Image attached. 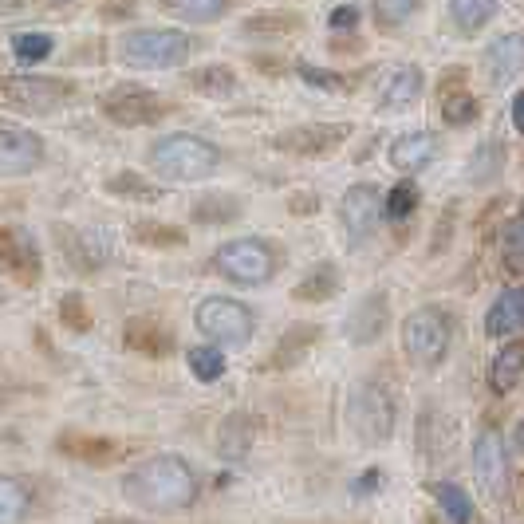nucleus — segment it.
Wrapping results in <instances>:
<instances>
[{
	"label": "nucleus",
	"mask_w": 524,
	"mask_h": 524,
	"mask_svg": "<svg viewBox=\"0 0 524 524\" xmlns=\"http://www.w3.org/2000/svg\"><path fill=\"white\" fill-rule=\"evenodd\" d=\"M324 335L320 324H292V328L280 335V343H276V351L268 355V371H292L312 347H316V339Z\"/></svg>",
	"instance_id": "obj_19"
},
{
	"label": "nucleus",
	"mask_w": 524,
	"mask_h": 524,
	"mask_svg": "<svg viewBox=\"0 0 524 524\" xmlns=\"http://www.w3.org/2000/svg\"><path fill=\"white\" fill-rule=\"evenodd\" d=\"M351 138L347 123H300L288 127L272 138V150L280 154H296V158H324L331 150H339Z\"/></svg>",
	"instance_id": "obj_11"
},
{
	"label": "nucleus",
	"mask_w": 524,
	"mask_h": 524,
	"mask_svg": "<svg viewBox=\"0 0 524 524\" xmlns=\"http://www.w3.org/2000/svg\"><path fill=\"white\" fill-rule=\"evenodd\" d=\"M150 166L166 182H205L221 166V146L201 134H166L150 146Z\"/></svg>",
	"instance_id": "obj_2"
},
{
	"label": "nucleus",
	"mask_w": 524,
	"mask_h": 524,
	"mask_svg": "<svg viewBox=\"0 0 524 524\" xmlns=\"http://www.w3.org/2000/svg\"><path fill=\"white\" fill-rule=\"evenodd\" d=\"M493 12H497V0H450V20L465 36L481 32L493 20Z\"/></svg>",
	"instance_id": "obj_29"
},
{
	"label": "nucleus",
	"mask_w": 524,
	"mask_h": 524,
	"mask_svg": "<svg viewBox=\"0 0 524 524\" xmlns=\"http://www.w3.org/2000/svg\"><path fill=\"white\" fill-rule=\"evenodd\" d=\"M241 197L233 194H201L194 201V209H190V217H194L197 225H229V221H237L241 217Z\"/></svg>",
	"instance_id": "obj_26"
},
{
	"label": "nucleus",
	"mask_w": 524,
	"mask_h": 524,
	"mask_svg": "<svg viewBox=\"0 0 524 524\" xmlns=\"http://www.w3.org/2000/svg\"><path fill=\"white\" fill-rule=\"evenodd\" d=\"M442 119H446L450 127H469V123L477 119V99H473L469 91H450V95L442 99Z\"/></svg>",
	"instance_id": "obj_38"
},
{
	"label": "nucleus",
	"mask_w": 524,
	"mask_h": 524,
	"mask_svg": "<svg viewBox=\"0 0 524 524\" xmlns=\"http://www.w3.org/2000/svg\"><path fill=\"white\" fill-rule=\"evenodd\" d=\"M387 324H391V296L379 288V292H367L355 308H351V316H347V339L355 343V347H371V343H379L383 335H387Z\"/></svg>",
	"instance_id": "obj_15"
},
{
	"label": "nucleus",
	"mask_w": 524,
	"mask_h": 524,
	"mask_svg": "<svg viewBox=\"0 0 524 524\" xmlns=\"http://www.w3.org/2000/svg\"><path fill=\"white\" fill-rule=\"evenodd\" d=\"M123 493L131 505L146 509V513H178V509H190L201 497V481L186 458L154 454V458L138 461L123 477Z\"/></svg>",
	"instance_id": "obj_1"
},
{
	"label": "nucleus",
	"mask_w": 524,
	"mask_h": 524,
	"mask_svg": "<svg viewBox=\"0 0 524 524\" xmlns=\"http://www.w3.org/2000/svg\"><path fill=\"white\" fill-rule=\"evenodd\" d=\"M524 71V36L521 32H513V36H501V40H493L489 48H485V75L501 87V83H509V79H517Z\"/></svg>",
	"instance_id": "obj_18"
},
{
	"label": "nucleus",
	"mask_w": 524,
	"mask_h": 524,
	"mask_svg": "<svg viewBox=\"0 0 524 524\" xmlns=\"http://www.w3.org/2000/svg\"><path fill=\"white\" fill-rule=\"evenodd\" d=\"M513 450H517V454L524 458V418L517 422V430H513Z\"/></svg>",
	"instance_id": "obj_45"
},
{
	"label": "nucleus",
	"mask_w": 524,
	"mask_h": 524,
	"mask_svg": "<svg viewBox=\"0 0 524 524\" xmlns=\"http://www.w3.org/2000/svg\"><path fill=\"white\" fill-rule=\"evenodd\" d=\"M99 111L107 115V123L115 127H154L170 115V99H162L150 87H134V83H119L115 91L103 95Z\"/></svg>",
	"instance_id": "obj_9"
},
{
	"label": "nucleus",
	"mask_w": 524,
	"mask_h": 524,
	"mask_svg": "<svg viewBox=\"0 0 524 524\" xmlns=\"http://www.w3.org/2000/svg\"><path fill=\"white\" fill-rule=\"evenodd\" d=\"M521 375H524V339H513V343H505L493 355V363H489V387H493V394H509L521 383Z\"/></svg>",
	"instance_id": "obj_24"
},
{
	"label": "nucleus",
	"mask_w": 524,
	"mask_h": 524,
	"mask_svg": "<svg viewBox=\"0 0 524 524\" xmlns=\"http://www.w3.org/2000/svg\"><path fill=\"white\" fill-rule=\"evenodd\" d=\"M158 8L190 24H213L229 12V0H158Z\"/></svg>",
	"instance_id": "obj_28"
},
{
	"label": "nucleus",
	"mask_w": 524,
	"mask_h": 524,
	"mask_svg": "<svg viewBox=\"0 0 524 524\" xmlns=\"http://www.w3.org/2000/svg\"><path fill=\"white\" fill-rule=\"evenodd\" d=\"M383 217H387V205H383V194L375 186H367V182L351 186L339 201V225L347 233V249H363L379 233Z\"/></svg>",
	"instance_id": "obj_10"
},
{
	"label": "nucleus",
	"mask_w": 524,
	"mask_h": 524,
	"mask_svg": "<svg viewBox=\"0 0 524 524\" xmlns=\"http://www.w3.org/2000/svg\"><path fill=\"white\" fill-rule=\"evenodd\" d=\"M430 497L438 501V509H442L450 521H473V517H477L469 493H465L461 485H454V481H438V485H430Z\"/></svg>",
	"instance_id": "obj_31"
},
{
	"label": "nucleus",
	"mask_w": 524,
	"mask_h": 524,
	"mask_svg": "<svg viewBox=\"0 0 524 524\" xmlns=\"http://www.w3.org/2000/svg\"><path fill=\"white\" fill-rule=\"evenodd\" d=\"M292 209H316V197H292Z\"/></svg>",
	"instance_id": "obj_47"
},
{
	"label": "nucleus",
	"mask_w": 524,
	"mask_h": 524,
	"mask_svg": "<svg viewBox=\"0 0 524 524\" xmlns=\"http://www.w3.org/2000/svg\"><path fill=\"white\" fill-rule=\"evenodd\" d=\"M194 324L217 347H249V339L257 331V316L249 312V304H241L233 296H205L194 308Z\"/></svg>",
	"instance_id": "obj_7"
},
{
	"label": "nucleus",
	"mask_w": 524,
	"mask_h": 524,
	"mask_svg": "<svg viewBox=\"0 0 524 524\" xmlns=\"http://www.w3.org/2000/svg\"><path fill=\"white\" fill-rule=\"evenodd\" d=\"M190 87L205 99H229V95H237V75H233V67L209 64L190 75Z\"/></svg>",
	"instance_id": "obj_27"
},
{
	"label": "nucleus",
	"mask_w": 524,
	"mask_h": 524,
	"mask_svg": "<svg viewBox=\"0 0 524 524\" xmlns=\"http://www.w3.org/2000/svg\"><path fill=\"white\" fill-rule=\"evenodd\" d=\"M438 154V138L426 131H410V134H398L391 142V166L398 174H418L422 166H430Z\"/></svg>",
	"instance_id": "obj_17"
},
{
	"label": "nucleus",
	"mask_w": 524,
	"mask_h": 524,
	"mask_svg": "<svg viewBox=\"0 0 524 524\" xmlns=\"http://www.w3.org/2000/svg\"><path fill=\"white\" fill-rule=\"evenodd\" d=\"M513 127L524 134V91L517 95V99H513Z\"/></svg>",
	"instance_id": "obj_44"
},
{
	"label": "nucleus",
	"mask_w": 524,
	"mask_h": 524,
	"mask_svg": "<svg viewBox=\"0 0 524 524\" xmlns=\"http://www.w3.org/2000/svg\"><path fill=\"white\" fill-rule=\"evenodd\" d=\"M123 339H127L131 351L150 355V359H166V355H174V331L166 328V324H158V320H150V316L131 320L127 331H123Z\"/></svg>",
	"instance_id": "obj_21"
},
{
	"label": "nucleus",
	"mask_w": 524,
	"mask_h": 524,
	"mask_svg": "<svg viewBox=\"0 0 524 524\" xmlns=\"http://www.w3.org/2000/svg\"><path fill=\"white\" fill-rule=\"evenodd\" d=\"M44 166V138L28 127L0 123V178H28Z\"/></svg>",
	"instance_id": "obj_13"
},
{
	"label": "nucleus",
	"mask_w": 524,
	"mask_h": 524,
	"mask_svg": "<svg viewBox=\"0 0 524 524\" xmlns=\"http://www.w3.org/2000/svg\"><path fill=\"white\" fill-rule=\"evenodd\" d=\"M60 450L71 458H83L87 465H107L115 458V446L103 438H60Z\"/></svg>",
	"instance_id": "obj_34"
},
{
	"label": "nucleus",
	"mask_w": 524,
	"mask_h": 524,
	"mask_svg": "<svg viewBox=\"0 0 524 524\" xmlns=\"http://www.w3.org/2000/svg\"><path fill=\"white\" fill-rule=\"evenodd\" d=\"M56 233V241H60V253H64V261L79 272V276H95L107 257H111V249L95 237V233H87V229H71V225H56L52 229Z\"/></svg>",
	"instance_id": "obj_16"
},
{
	"label": "nucleus",
	"mask_w": 524,
	"mask_h": 524,
	"mask_svg": "<svg viewBox=\"0 0 524 524\" xmlns=\"http://www.w3.org/2000/svg\"><path fill=\"white\" fill-rule=\"evenodd\" d=\"M473 477H477V489L489 501L509 497V461H505V446L493 430L477 434V442H473Z\"/></svg>",
	"instance_id": "obj_14"
},
{
	"label": "nucleus",
	"mask_w": 524,
	"mask_h": 524,
	"mask_svg": "<svg viewBox=\"0 0 524 524\" xmlns=\"http://www.w3.org/2000/svg\"><path fill=\"white\" fill-rule=\"evenodd\" d=\"M355 24H359V8L343 4V8L331 12V28H355Z\"/></svg>",
	"instance_id": "obj_43"
},
{
	"label": "nucleus",
	"mask_w": 524,
	"mask_h": 524,
	"mask_svg": "<svg viewBox=\"0 0 524 524\" xmlns=\"http://www.w3.org/2000/svg\"><path fill=\"white\" fill-rule=\"evenodd\" d=\"M131 237L146 249H182L186 245V229L162 225V221H134Z\"/></svg>",
	"instance_id": "obj_30"
},
{
	"label": "nucleus",
	"mask_w": 524,
	"mask_h": 524,
	"mask_svg": "<svg viewBox=\"0 0 524 524\" xmlns=\"http://www.w3.org/2000/svg\"><path fill=\"white\" fill-rule=\"evenodd\" d=\"M52 4H67V0H52Z\"/></svg>",
	"instance_id": "obj_48"
},
{
	"label": "nucleus",
	"mask_w": 524,
	"mask_h": 524,
	"mask_svg": "<svg viewBox=\"0 0 524 524\" xmlns=\"http://www.w3.org/2000/svg\"><path fill=\"white\" fill-rule=\"evenodd\" d=\"M0 268H4L16 284H24V288H32V284L40 280L44 257H40V245H36V237H32L28 229H20V225H0Z\"/></svg>",
	"instance_id": "obj_12"
},
{
	"label": "nucleus",
	"mask_w": 524,
	"mask_h": 524,
	"mask_svg": "<svg viewBox=\"0 0 524 524\" xmlns=\"http://www.w3.org/2000/svg\"><path fill=\"white\" fill-rule=\"evenodd\" d=\"M450 339H454V328L442 308H418L402 320V351L422 371L442 367V359L450 355Z\"/></svg>",
	"instance_id": "obj_5"
},
{
	"label": "nucleus",
	"mask_w": 524,
	"mask_h": 524,
	"mask_svg": "<svg viewBox=\"0 0 524 524\" xmlns=\"http://www.w3.org/2000/svg\"><path fill=\"white\" fill-rule=\"evenodd\" d=\"M339 292V268L331 261L316 264L296 288H292V300H304V304H324Z\"/></svg>",
	"instance_id": "obj_25"
},
{
	"label": "nucleus",
	"mask_w": 524,
	"mask_h": 524,
	"mask_svg": "<svg viewBox=\"0 0 524 524\" xmlns=\"http://www.w3.org/2000/svg\"><path fill=\"white\" fill-rule=\"evenodd\" d=\"M32 509V493L20 477H0V524L24 521Z\"/></svg>",
	"instance_id": "obj_32"
},
{
	"label": "nucleus",
	"mask_w": 524,
	"mask_h": 524,
	"mask_svg": "<svg viewBox=\"0 0 524 524\" xmlns=\"http://www.w3.org/2000/svg\"><path fill=\"white\" fill-rule=\"evenodd\" d=\"M398 406L379 383H359L347 398V426L363 446H387L394 438Z\"/></svg>",
	"instance_id": "obj_6"
},
{
	"label": "nucleus",
	"mask_w": 524,
	"mask_h": 524,
	"mask_svg": "<svg viewBox=\"0 0 524 524\" xmlns=\"http://www.w3.org/2000/svg\"><path fill=\"white\" fill-rule=\"evenodd\" d=\"M422 87H426L422 71H418L414 64H402V67H394L391 75H387L379 103H383L387 111H406V107H414V103L422 99Z\"/></svg>",
	"instance_id": "obj_23"
},
{
	"label": "nucleus",
	"mask_w": 524,
	"mask_h": 524,
	"mask_svg": "<svg viewBox=\"0 0 524 524\" xmlns=\"http://www.w3.org/2000/svg\"><path fill=\"white\" fill-rule=\"evenodd\" d=\"M418 4L422 0H371V12H375L379 28H398L418 12Z\"/></svg>",
	"instance_id": "obj_37"
},
{
	"label": "nucleus",
	"mask_w": 524,
	"mask_h": 524,
	"mask_svg": "<svg viewBox=\"0 0 524 524\" xmlns=\"http://www.w3.org/2000/svg\"><path fill=\"white\" fill-rule=\"evenodd\" d=\"M190 371H194L197 383H217V379L225 375V355L217 351V343L190 351Z\"/></svg>",
	"instance_id": "obj_35"
},
{
	"label": "nucleus",
	"mask_w": 524,
	"mask_h": 524,
	"mask_svg": "<svg viewBox=\"0 0 524 524\" xmlns=\"http://www.w3.org/2000/svg\"><path fill=\"white\" fill-rule=\"evenodd\" d=\"M517 331H524V284L521 288H505L493 300L489 316H485V335L489 339H509Z\"/></svg>",
	"instance_id": "obj_20"
},
{
	"label": "nucleus",
	"mask_w": 524,
	"mask_h": 524,
	"mask_svg": "<svg viewBox=\"0 0 524 524\" xmlns=\"http://www.w3.org/2000/svg\"><path fill=\"white\" fill-rule=\"evenodd\" d=\"M60 320H64L67 331H91V312H87V304H83V296H75V292H67L64 300H60Z\"/></svg>",
	"instance_id": "obj_41"
},
{
	"label": "nucleus",
	"mask_w": 524,
	"mask_h": 524,
	"mask_svg": "<svg viewBox=\"0 0 524 524\" xmlns=\"http://www.w3.org/2000/svg\"><path fill=\"white\" fill-rule=\"evenodd\" d=\"M300 79L320 87V91H343V75L335 71H324V67H312V64H300Z\"/></svg>",
	"instance_id": "obj_42"
},
{
	"label": "nucleus",
	"mask_w": 524,
	"mask_h": 524,
	"mask_svg": "<svg viewBox=\"0 0 524 524\" xmlns=\"http://www.w3.org/2000/svg\"><path fill=\"white\" fill-rule=\"evenodd\" d=\"M501 253H505V264L509 272L524 276V217H513L505 225V237H501Z\"/></svg>",
	"instance_id": "obj_39"
},
{
	"label": "nucleus",
	"mask_w": 524,
	"mask_h": 524,
	"mask_svg": "<svg viewBox=\"0 0 524 524\" xmlns=\"http://www.w3.org/2000/svg\"><path fill=\"white\" fill-rule=\"evenodd\" d=\"M213 268H217V276H225L241 288H261L276 272V253L261 237H237L213 253Z\"/></svg>",
	"instance_id": "obj_8"
},
{
	"label": "nucleus",
	"mask_w": 524,
	"mask_h": 524,
	"mask_svg": "<svg viewBox=\"0 0 524 524\" xmlns=\"http://www.w3.org/2000/svg\"><path fill=\"white\" fill-rule=\"evenodd\" d=\"M20 8H24V0H0V16H12Z\"/></svg>",
	"instance_id": "obj_46"
},
{
	"label": "nucleus",
	"mask_w": 524,
	"mask_h": 524,
	"mask_svg": "<svg viewBox=\"0 0 524 524\" xmlns=\"http://www.w3.org/2000/svg\"><path fill=\"white\" fill-rule=\"evenodd\" d=\"M107 190L115 197H127V201H162V190L158 186H146L138 174H115V178H107Z\"/></svg>",
	"instance_id": "obj_36"
},
{
	"label": "nucleus",
	"mask_w": 524,
	"mask_h": 524,
	"mask_svg": "<svg viewBox=\"0 0 524 524\" xmlns=\"http://www.w3.org/2000/svg\"><path fill=\"white\" fill-rule=\"evenodd\" d=\"M52 48H56V40L48 32H16L12 36V56L20 64H40L52 56Z\"/></svg>",
	"instance_id": "obj_33"
},
{
	"label": "nucleus",
	"mask_w": 524,
	"mask_h": 524,
	"mask_svg": "<svg viewBox=\"0 0 524 524\" xmlns=\"http://www.w3.org/2000/svg\"><path fill=\"white\" fill-rule=\"evenodd\" d=\"M75 99V87L56 75H0V107L16 115H56Z\"/></svg>",
	"instance_id": "obj_4"
},
{
	"label": "nucleus",
	"mask_w": 524,
	"mask_h": 524,
	"mask_svg": "<svg viewBox=\"0 0 524 524\" xmlns=\"http://www.w3.org/2000/svg\"><path fill=\"white\" fill-rule=\"evenodd\" d=\"M253 438H257V422L253 414L245 410H233L221 426H217V454L225 461H241L253 450Z\"/></svg>",
	"instance_id": "obj_22"
},
{
	"label": "nucleus",
	"mask_w": 524,
	"mask_h": 524,
	"mask_svg": "<svg viewBox=\"0 0 524 524\" xmlns=\"http://www.w3.org/2000/svg\"><path fill=\"white\" fill-rule=\"evenodd\" d=\"M383 205H387V217H391V221H406V217L418 209V190H414L410 182H398Z\"/></svg>",
	"instance_id": "obj_40"
},
{
	"label": "nucleus",
	"mask_w": 524,
	"mask_h": 524,
	"mask_svg": "<svg viewBox=\"0 0 524 524\" xmlns=\"http://www.w3.org/2000/svg\"><path fill=\"white\" fill-rule=\"evenodd\" d=\"M194 40L178 28H131L119 40V60L138 71H174L190 64Z\"/></svg>",
	"instance_id": "obj_3"
}]
</instances>
